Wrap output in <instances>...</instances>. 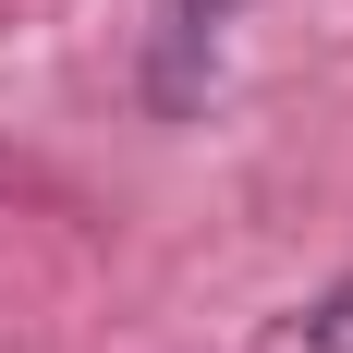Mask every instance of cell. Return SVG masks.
Masks as SVG:
<instances>
[{"instance_id": "1", "label": "cell", "mask_w": 353, "mask_h": 353, "mask_svg": "<svg viewBox=\"0 0 353 353\" xmlns=\"http://www.w3.org/2000/svg\"><path fill=\"white\" fill-rule=\"evenodd\" d=\"M305 341H317V353H353V281H341V292H329L317 317H305Z\"/></svg>"}, {"instance_id": "2", "label": "cell", "mask_w": 353, "mask_h": 353, "mask_svg": "<svg viewBox=\"0 0 353 353\" xmlns=\"http://www.w3.org/2000/svg\"><path fill=\"white\" fill-rule=\"evenodd\" d=\"M171 12H183V25H219V12H232V0H171Z\"/></svg>"}]
</instances>
